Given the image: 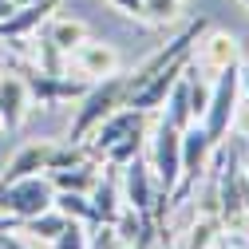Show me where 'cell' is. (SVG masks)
Returning <instances> with one entry per match:
<instances>
[{"label": "cell", "instance_id": "9a60e30c", "mask_svg": "<svg viewBox=\"0 0 249 249\" xmlns=\"http://www.w3.org/2000/svg\"><path fill=\"white\" fill-rule=\"evenodd\" d=\"M64 217L71 222H83V226H99L95 217V206H91V194H79V190H55V202H52Z\"/></svg>", "mask_w": 249, "mask_h": 249}, {"label": "cell", "instance_id": "52a82bcc", "mask_svg": "<svg viewBox=\"0 0 249 249\" xmlns=\"http://www.w3.org/2000/svg\"><path fill=\"white\" fill-rule=\"evenodd\" d=\"M24 83H28V91H32V99H40L44 107H55L64 99H79L91 79H68L64 71H40L36 68V71L24 75Z\"/></svg>", "mask_w": 249, "mask_h": 249}, {"label": "cell", "instance_id": "484cf974", "mask_svg": "<svg viewBox=\"0 0 249 249\" xmlns=\"http://www.w3.org/2000/svg\"><path fill=\"white\" fill-rule=\"evenodd\" d=\"M16 12V4H12V0H0V20H8Z\"/></svg>", "mask_w": 249, "mask_h": 249}, {"label": "cell", "instance_id": "d6986e66", "mask_svg": "<svg viewBox=\"0 0 249 249\" xmlns=\"http://www.w3.org/2000/svg\"><path fill=\"white\" fill-rule=\"evenodd\" d=\"M217 230H222V217L210 213V217L194 222L190 230L178 237V249H210V245H213V237H217Z\"/></svg>", "mask_w": 249, "mask_h": 249}, {"label": "cell", "instance_id": "83f0119b", "mask_svg": "<svg viewBox=\"0 0 249 249\" xmlns=\"http://www.w3.org/2000/svg\"><path fill=\"white\" fill-rule=\"evenodd\" d=\"M241 91H245V95H249V68L241 71Z\"/></svg>", "mask_w": 249, "mask_h": 249}, {"label": "cell", "instance_id": "d4e9b609", "mask_svg": "<svg viewBox=\"0 0 249 249\" xmlns=\"http://www.w3.org/2000/svg\"><path fill=\"white\" fill-rule=\"evenodd\" d=\"M20 226V217H12V213H4V210H0V237H4V233H12Z\"/></svg>", "mask_w": 249, "mask_h": 249}, {"label": "cell", "instance_id": "7c38bea8", "mask_svg": "<svg viewBox=\"0 0 249 249\" xmlns=\"http://www.w3.org/2000/svg\"><path fill=\"white\" fill-rule=\"evenodd\" d=\"M123 194H119V174H103L95 178V186H91V206H95V217L99 226H115V217L123 213Z\"/></svg>", "mask_w": 249, "mask_h": 249}, {"label": "cell", "instance_id": "7a4b0ae2", "mask_svg": "<svg viewBox=\"0 0 249 249\" xmlns=\"http://www.w3.org/2000/svg\"><path fill=\"white\" fill-rule=\"evenodd\" d=\"M237 99H241V68L230 64V68L217 71V79H213V87H210V103H206V111L194 119L198 127L206 131V139H210L213 146H222L226 135L233 131Z\"/></svg>", "mask_w": 249, "mask_h": 249}, {"label": "cell", "instance_id": "8fae6325", "mask_svg": "<svg viewBox=\"0 0 249 249\" xmlns=\"http://www.w3.org/2000/svg\"><path fill=\"white\" fill-rule=\"evenodd\" d=\"M28 103H32V91H28L24 75H4L0 79V127L16 131L24 115H28Z\"/></svg>", "mask_w": 249, "mask_h": 249}, {"label": "cell", "instance_id": "277c9868", "mask_svg": "<svg viewBox=\"0 0 249 249\" xmlns=\"http://www.w3.org/2000/svg\"><path fill=\"white\" fill-rule=\"evenodd\" d=\"M150 170H154V178H159V190L162 194H170L178 186V178H182V131L170 127L166 119L159 123V131H154Z\"/></svg>", "mask_w": 249, "mask_h": 249}, {"label": "cell", "instance_id": "f546056e", "mask_svg": "<svg viewBox=\"0 0 249 249\" xmlns=\"http://www.w3.org/2000/svg\"><path fill=\"white\" fill-rule=\"evenodd\" d=\"M241 166H245V178H249V159H245V162H241Z\"/></svg>", "mask_w": 249, "mask_h": 249}, {"label": "cell", "instance_id": "f1b7e54d", "mask_svg": "<svg viewBox=\"0 0 249 249\" xmlns=\"http://www.w3.org/2000/svg\"><path fill=\"white\" fill-rule=\"evenodd\" d=\"M12 4H16V8H20V4H36V0H12Z\"/></svg>", "mask_w": 249, "mask_h": 249}, {"label": "cell", "instance_id": "30bf717a", "mask_svg": "<svg viewBox=\"0 0 249 249\" xmlns=\"http://www.w3.org/2000/svg\"><path fill=\"white\" fill-rule=\"evenodd\" d=\"M48 162H52V142H28V146H20L8 159L4 174H0V186L20 182L28 174H48Z\"/></svg>", "mask_w": 249, "mask_h": 249}, {"label": "cell", "instance_id": "ffe728a7", "mask_svg": "<svg viewBox=\"0 0 249 249\" xmlns=\"http://www.w3.org/2000/svg\"><path fill=\"white\" fill-rule=\"evenodd\" d=\"M139 146H142V127H139V131H131L127 139H119V142H115V146L103 154V159H107V162L119 170V166H127V162L135 159V154H139Z\"/></svg>", "mask_w": 249, "mask_h": 249}, {"label": "cell", "instance_id": "7402d4cb", "mask_svg": "<svg viewBox=\"0 0 249 249\" xmlns=\"http://www.w3.org/2000/svg\"><path fill=\"white\" fill-rule=\"evenodd\" d=\"M178 4H182V0H142V16H150V20H174Z\"/></svg>", "mask_w": 249, "mask_h": 249}, {"label": "cell", "instance_id": "603a6c76", "mask_svg": "<svg viewBox=\"0 0 249 249\" xmlns=\"http://www.w3.org/2000/svg\"><path fill=\"white\" fill-rule=\"evenodd\" d=\"M233 131H237L241 139H249V103H245V107L237 103V115H233Z\"/></svg>", "mask_w": 249, "mask_h": 249}, {"label": "cell", "instance_id": "8992f818", "mask_svg": "<svg viewBox=\"0 0 249 249\" xmlns=\"http://www.w3.org/2000/svg\"><path fill=\"white\" fill-rule=\"evenodd\" d=\"M142 115H146V111H139V107H131V103H123L119 111H111L99 127L87 135V139H91V142H87L91 159H103V154H107L119 139H127L131 131H139V127H142Z\"/></svg>", "mask_w": 249, "mask_h": 249}, {"label": "cell", "instance_id": "4fadbf2b", "mask_svg": "<svg viewBox=\"0 0 249 249\" xmlns=\"http://www.w3.org/2000/svg\"><path fill=\"white\" fill-rule=\"evenodd\" d=\"M166 123H170V127H178V131H186V127H190V123H194V107H190V79H186V71L178 75V83L170 87V95H166Z\"/></svg>", "mask_w": 249, "mask_h": 249}, {"label": "cell", "instance_id": "9c48e42d", "mask_svg": "<svg viewBox=\"0 0 249 249\" xmlns=\"http://www.w3.org/2000/svg\"><path fill=\"white\" fill-rule=\"evenodd\" d=\"M55 12V0H36V4H20L8 20H0V40H24L32 36L40 24H48Z\"/></svg>", "mask_w": 249, "mask_h": 249}, {"label": "cell", "instance_id": "e0dca14e", "mask_svg": "<svg viewBox=\"0 0 249 249\" xmlns=\"http://www.w3.org/2000/svg\"><path fill=\"white\" fill-rule=\"evenodd\" d=\"M206 68H213V71H222V68H230V64H237V40L233 36H226V32H213L206 44Z\"/></svg>", "mask_w": 249, "mask_h": 249}, {"label": "cell", "instance_id": "6da1fadb", "mask_svg": "<svg viewBox=\"0 0 249 249\" xmlns=\"http://www.w3.org/2000/svg\"><path fill=\"white\" fill-rule=\"evenodd\" d=\"M123 103H127V75L115 71V75H103L95 83H87V91L79 95V111H75L68 142H87V135L95 131L111 111H119Z\"/></svg>", "mask_w": 249, "mask_h": 249}, {"label": "cell", "instance_id": "4316f807", "mask_svg": "<svg viewBox=\"0 0 249 249\" xmlns=\"http://www.w3.org/2000/svg\"><path fill=\"white\" fill-rule=\"evenodd\" d=\"M0 241H4V249H28V245H20V241H16V237H8V233L0 237Z\"/></svg>", "mask_w": 249, "mask_h": 249}, {"label": "cell", "instance_id": "44dd1931", "mask_svg": "<svg viewBox=\"0 0 249 249\" xmlns=\"http://www.w3.org/2000/svg\"><path fill=\"white\" fill-rule=\"evenodd\" d=\"M52 245H55V249H91V233H87L83 222H71V217H68V226L59 230V237H55Z\"/></svg>", "mask_w": 249, "mask_h": 249}, {"label": "cell", "instance_id": "5b68a950", "mask_svg": "<svg viewBox=\"0 0 249 249\" xmlns=\"http://www.w3.org/2000/svg\"><path fill=\"white\" fill-rule=\"evenodd\" d=\"M119 170H123V202H127L135 213L150 217L154 202L162 198V190H159V178H154L150 162H142L139 154H135V159H131L127 166H119Z\"/></svg>", "mask_w": 249, "mask_h": 249}, {"label": "cell", "instance_id": "ac0fdd59", "mask_svg": "<svg viewBox=\"0 0 249 249\" xmlns=\"http://www.w3.org/2000/svg\"><path fill=\"white\" fill-rule=\"evenodd\" d=\"M28 233H32V237H40V241H55L59 237V230H64L68 226V217L64 213H59L55 206H48V210H40L36 217H28V222H20Z\"/></svg>", "mask_w": 249, "mask_h": 249}, {"label": "cell", "instance_id": "4dcf8cb0", "mask_svg": "<svg viewBox=\"0 0 249 249\" xmlns=\"http://www.w3.org/2000/svg\"><path fill=\"white\" fill-rule=\"evenodd\" d=\"M0 249H4V241H0Z\"/></svg>", "mask_w": 249, "mask_h": 249}, {"label": "cell", "instance_id": "cb8c5ba5", "mask_svg": "<svg viewBox=\"0 0 249 249\" xmlns=\"http://www.w3.org/2000/svg\"><path fill=\"white\" fill-rule=\"evenodd\" d=\"M123 16H142V0H111Z\"/></svg>", "mask_w": 249, "mask_h": 249}, {"label": "cell", "instance_id": "5bb4252c", "mask_svg": "<svg viewBox=\"0 0 249 249\" xmlns=\"http://www.w3.org/2000/svg\"><path fill=\"white\" fill-rule=\"evenodd\" d=\"M52 186L55 190H79V194H91V186H95V159H87L79 166H68V170H48Z\"/></svg>", "mask_w": 249, "mask_h": 249}, {"label": "cell", "instance_id": "ba28073f", "mask_svg": "<svg viewBox=\"0 0 249 249\" xmlns=\"http://www.w3.org/2000/svg\"><path fill=\"white\" fill-rule=\"evenodd\" d=\"M71 59H75V68H79V75L83 79H103V75H115L119 71V52L111 48V44H103V40H83L75 52H71Z\"/></svg>", "mask_w": 249, "mask_h": 249}, {"label": "cell", "instance_id": "2e32d148", "mask_svg": "<svg viewBox=\"0 0 249 249\" xmlns=\"http://www.w3.org/2000/svg\"><path fill=\"white\" fill-rule=\"evenodd\" d=\"M48 40L64 52V55H71V52L87 40V24H83V20H68V16L48 20Z\"/></svg>", "mask_w": 249, "mask_h": 249}, {"label": "cell", "instance_id": "3957f363", "mask_svg": "<svg viewBox=\"0 0 249 249\" xmlns=\"http://www.w3.org/2000/svg\"><path fill=\"white\" fill-rule=\"evenodd\" d=\"M55 202V186L48 174H28L20 182H8L0 186V210L20 217V222H28V217H36L40 210H48Z\"/></svg>", "mask_w": 249, "mask_h": 249}, {"label": "cell", "instance_id": "1f68e13d", "mask_svg": "<svg viewBox=\"0 0 249 249\" xmlns=\"http://www.w3.org/2000/svg\"><path fill=\"white\" fill-rule=\"evenodd\" d=\"M245 4H249V0H245Z\"/></svg>", "mask_w": 249, "mask_h": 249}]
</instances>
